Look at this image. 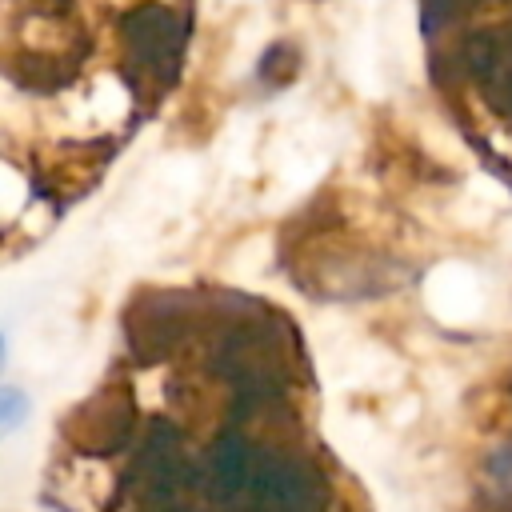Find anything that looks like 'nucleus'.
Wrapping results in <instances>:
<instances>
[{
    "label": "nucleus",
    "mask_w": 512,
    "mask_h": 512,
    "mask_svg": "<svg viewBox=\"0 0 512 512\" xmlns=\"http://www.w3.org/2000/svg\"><path fill=\"white\" fill-rule=\"evenodd\" d=\"M188 24L164 4H140L124 16V52L136 84H168L180 68Z\"/></svg>",
    "instance_id": "1"
},
{
    "label": "nucleus",
    "mask_w": 512,
    "mask_h": 512,
    "mask_svg": "<svg viewBox=\"0 0 512 512\" xmlns=\"http://www.w3.org/2000/svg\"><path fill=\"white\" fill-rule=\"evenodd\" d=\"M468 64H472V76L484 88V96L504 116H512V24L472 36Z\"/></svg>",
    "instance_id": "2"
},
{
    "label": "nucleus",
    "mask_w": 512,
    "mask_h": 512,
    "mask_svg": "<svg viewBox=\"0 0 512 512\" xmlns=\"http://www.w3.org/2000/svg\"><path fill=\"white\" fill-rule=\"evenodd\" d=\"M464 4H484V0H424V16H428V28L436 20H448V12H460Z\"/></svg>",
    "instance_id": "3"
}]
</instances>
